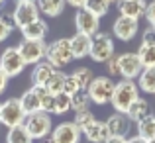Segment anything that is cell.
Instances as JSON below:
<instances>
[{"mask_svg": "<svg viewBox=\"0 0 155 143\" xmlns=\"http://www.w3.org/2000/svg\"><path fill=\"white\" fill-rule=\"evenodd\" d=\"M140 98V88L134 80H126L122 79L120 83H116L114 86V94H112V108L120 114H128V110L132 108V104Z\"/></svg>", "mask_w": 155, "mask_h": 143, "instance_id": "obj_1", "label": "cell"}, {"mask_svg": "<svg viewBox=\"0 0 155 143\" xmlns=\"http://www.w3.org/2000/svg\"><path fill=\"white\" fill-rule=\"evenodd\" d=\"M24 125H26L28 133L31 135V139H43V137L51 135V132H53L51 114L43 112V110L28 114L26 120H24Z\"/></svg>", "mask_w": 155, "mask_h": 143, "instance_id": "obj_2", "label": "cell"}, {"mask_svg": "<svg viewBox=\"0 0 155 143\" xmlns=\"http://www.w3.org/2000/svg\"><path fill=\"white\" fill-rule=\"evenodd\" d=\"M73 59H75V57H73V49H71V39L61 37V39H55L53 43L47 45L45 61L49 65H53L57 71H59V67H63V65H69Z\"/></svg>", "mask_w": 155, "mask_h": 143, "instance_id": "obj_3", "label": "cell"}, {"mask_svg": "<svg viewBox=\"0 0 155 143\" xmlns=\"http://www.w3.org/2000/svg\"><path fill=\"white\" fill-rule=\"evenodd\" d=\"M114 86H116V83H114L110 76H94L92 83L88 84V88H87V94L91 98V102H94V104H98V106H104L112 100Z\"/></svg>", "mask_w": 155, "mask_h": 143, "instance_id": "obj_4", "label": "cell"}, {"mask_svg": "<svg viewBox=\"0 0 155 143\" xmlns=\"http://www.w3.org/2000/svg\"><path fill=\"white\" fill-rule=\"evenodd\" d=\"M18 51L22 55L26 65H38L45 59L47 43L45 41H31V39H22L18 43Z\"/></svg>", "mask_w": 155, "mask_h": 143, "instance_id": "obj_5", "label": "cell"}, {"mask_svg": "<svg viewBox=\"0 0 155 143\" xmlns=\"http://www.w3.org/2000/svg\"><path fill=\"white\" fill-rule=\"evenodd\" d=\"M114 57V41L108 34H96L92 35V45H91V59L96 63H106Z\"/></svg>", "mask_w": 155, "mask_h": 143, "instance_id": "obj_6", "label": "cell"}, {"mask_svg": "<svg viewBox=\"0 0 155 143\" xmlns=\"http://www.w3.org/2000/svg\"><path fill=\"white\" fill-rule=\"evenodd\" d=\"M24 67H26V63H24L18 47H8V49L2 51V55H0V69L4 71V75H6L8 79L18 76L20 73L24 71Z\"/></svg>", "mask_w": 155, "mask_h": 143, "instance_id": "obj_7", "label": "cell"}, {"mask_svg": "<svg viewBox=\"0 0 155 143\" xmlns=\"http://www.w3.org/2000/svg\"><path fill=\"white\" fill-rule=\"evenodd\" d=\"M24 120H26V112L18 98H8L6 102H2V122H0L2 125L14 128V125L24 124Z\"/></svg>", "mask_w": 155, "mask_h": 143, "instance_id": "obj_8", "label": "cell"}, {"mask_svg": "<svg viewBox=\"0 0 155 143\" xmlns=\"http://www.w3.org/2000/svg\"><path fill=\"white\" fill-rule=\"evenodd\" d=\"M35 20H39V10L35 2H24V4H16V10L12 14V24L18 30H24L26 26L34 24Z\"/></svg>", "mask_w": 155, "mask_h": 143, "instance_id": "obj_9", "label": "cell"}, {"mask_svg": "<svg viewBox=\"0 0 155 143\" xmlns=\"http://www.w3.org/2000/svg\"><path fill=\"white\" fill-rule=\"evenodd\" d=\"M75 28L77 34H84V35H96L100 28V18H96L94 14L87 10V8H79L75 14Z\"/></svg>", "mask_w": 155, "mask_h": 143, "instance_id": "obj_10", "label": "cell"}, {"mask_svg": "<svg viewBox=\"0 0 155 143\" xmlns=\"http://www.w3.org/2000/svg\"><path fill=\"white\" fill-rule=\"evenodd\" d=\"M118 63H120V76H124L126 80H134L140 76V73L143 71L137 53H122L118 55Z\"/></svg>", "mask_w": 155, "mask_h": 143, "instance_id": "obj_11", "label": "cell"}, {"mask_svg": "<svg viewBox=\"0 0 155 143\" xmlns=\"http://www.w3.org/2000/svg\"><path fill=\"white\" fill-rule=\"evenodd\" d=\"M81 129L75 125V122H63L57 128H53L51 139L55 143H79L81 141Z\"/></svg>", "mask_w": 155, "mask_h": 143, "instance_id": "obj_12", "label": "cell"}, {"mask_svg": "<svg viewBox=\"0 0 155 143\" xmlns=\"http://www.w3.org/2000/svg\"><path fill=\"white\" fill-rule=\"evenodd\" d=\"M137 30H140L137 20L126 18V16H118L116 22H114V26H112L114 35H116L120 41H130V39H134L136 34H137Z\"/></svg>", "mask_w": 155, "mask_h": 143, "instance_id": "obj_13", "label": "cell"}, {"mask_svg": "<svg viewBox=\"0 0 155 143\" xmlns=\"http://www.w3.org/2000/svg\"><path fill=\"white\" fill-rule=\"evenodd\" d=\"M106 125H108L110 135H114V137H126L130 133V129H132V120H130L126 114L114 112L112 116L106 120Z\"/></svg>", "mask_w": 155, "mask_h": 143, "instance_id": "obj_14", "label": "cell"}, {"mask_svg": "<svg viewBox=\"0 0 155 143\" xmlns=\"http://www.w3.org/2000/svg\"><path fill=\"white\" fill-rule=\"evenodd\" d=\"M145 8H147L145 0H120L118 2L120 16H126V18H132V20H140L145 14Z\"/></svg>", "mask_w": 155, "mask_h": 143, "instance_id": "obj_15", "label": "cell"}, {"mask_svg": "<svg viewBox=\"0 0 155 143\" xmlns=\"http://www.w3.org/2000/svg\"><path fill=\"white\" fill-rule=\"evenodd\" d=\"M83 135L87 137L91 143H106V139L110 137V132H108L106 122L94 120L91 125H87V128L83 129Z\"/></svg>", "mask_w": 155, "mask_h": 143, "instance_id": "obj_16", "label": "cell"}, {"mask_svg": "<svg viewBox=\"0 0 155 143\" xmlns=\"http://www.w3.org/2000/svg\"><path fill=\"white\" fill-rule=\"evenodd\" d=\"M71 39V49H73V57L75 59H83V57L91 55V45H92V37L84 34H75Z\"/></svg>", "mask_w": 155, "mask_h": 143, "instance_id": "obj_17", "label": "cell"}, {"mask_svg": "<svg viewBox=\"0 0 155 143\" xmlns=\"http://www.w3.org/2000/svg\"><path fill=\"white\" fill-rule=\"evenodd\" d=\"M18 100H20V104H22L26 116H28V114H34V112H39V110H41V98H39V88L38 86H34V88H30L28 92H24Z\"/></svg>", "mask_w": 155, "mask_h": 143, "instance_id": "obj_18", "label": "cell"}, {"mask_svg": "<svg viewBox=\"0 0 155 143\" xmlns=\"http://www.w3.org/2000/svg\"><path fill=\"white\" fill-rule=\"evenodd\" d=\"M126 116L132 120V124H140V122H143L145 118L153 116V114H151V108H149V102L145 100V98H137L132 104V108L128 110Z\"/></svg>", "mask_w": 155, "mask_h": 143, "instance_id": "obj_19", "label": "cell"}, {"mask_svg": "<svg viewBox=\"0 0 155 143\" xmlns=\"http://www.w3.org/2000/svg\"><path fill=\"white\" fill-rule=\"evenodd\" d=\"M55 71H57V69L53 67V65H49L47 61H41V63L34 65V71H31V83H34V86L41 88L43 84L49 80V76Z\"/></svg>", "mask_w": 155, "mask_h": 143, "instance_id": "obj_20", "label": "cell"}, {"mask_svg": "<svg viewBox=\"0 0 155 143\" xmlns=\"http://www.w3.org/2000/svg\"><path fill=\"white\" fill-rule=\"evenodd\" d=\"M45 34H47V24L43 22L41 18L35 20L34 24H30V26H26L22 30L24 39H31V41H43V39H45Z\"/></svg>", "mask_w": 155, "mask_h": 143, "instance_id": "obj_21", "label": "cell"}, {"mask_svg": "<svg viewBox=\"0 0 155 143\" xmlns=\"http://www.w3.org/2000/svg\"><path fill=\"white\" fill-rule=\"evenodd\" d=\"M35 4H38L39 14H45L49 18L59 16L65 8V0H35Z\"/></svg>", "mask_w": 155, "mask_h": 143, "instance_id": "obj_22", "label": "cell"}, {"mask_svg": "<svg viewBox=\"0 0 155 143\" xmlns=\"http://www.w3.org/2000/svg\"><path fill=\"white\" fill-rule=\"evenodd\" d=\"M137 88L147 94H155V67L143 69L137 76Z\"/></svg>", "mask_w": 155, "mask_h": 143, "instance_id": "obj_23", "label": "cell"}, {"mask_svg": "<svg viewBox=\"0 0 155 143\" xmlns=\"http://www.w3.org/2000/svg\"><path fill=\"white\" fill-rule=\"evenodd\" d=\"M31 135L28 133L26 125L20 124V125H14V128H8V133H6V143H31Z\"/></svg>", "mask_w": 155, "mask_h": 143, "instance_id": "obj_24", "label": "cell"}, {"mask_svg": "<svg viewBox=\"0 0 155 143\" xmlns=\"http://www.w3.org/2000/svg\"><path fill=\"white\" fill-rule=\"evenodd\" d=\"M65 73H61V71H55L53 75L49 76V80H47L45 84H43V90L45 92H49V94H59V92H63V84H65Z\"/></svg>", "mask_w": 155, "mask_h": 143, "instance_id": "obj_25", "label": "cell"}, {"mask_svg": "<svg viewBox=\"0 0 155 143\" xmlns=\"http://www.w3.org/2000/svg\"><path fill=\"white\" fill-rule=\"evenodd\" d=\"M137 59H140L143 69L155 67V45H140V49H137Z\"/></svg>", "mask_w": 155, "mask_h": 143, "instance_id": "obj_26", "label": "cell"}, {"mask_svg": "<svg viewBox=\"0 0 155 143\" xmlns=\"http://www.w3.org/2000/svg\"><path fill=\"white\" fill-rule=\"evenodd\" d=\"M137 135L145 141L155 139V116H149V118H145L143 122L137 124Z\"/></svg>", "mask_w": 155, "mask_h": 143, "instance_id": "obj_27", "label": "cell"}, {"mask_svg": "<svg viewBox=\"0 0 155 143\" xmlns=\"http://www.w3.org/2000/svg\"><path fill=\"white\" fill-rule=\"evenodd\" d=\"M73 76H75V80L79 83V88L81 90H87L88 84L92 83V79H94V75H92V71L88 67H79L73 71Z\"/></svg>", "mask_w": 155, "mask_h": 143, "instance_id": "obj_28", "label": "cell"}, {"mask_svg": "<svg viewBox=\"0 0 155 143\" xmlns=\"http://www.w3.org/2000/svg\"><path fill=\"white\" fill-rule=\"evenodd\" d=\"M84 8H87L91 14H94L96 18H102V16L108 14V0H87V4H84Z\"/></svg>", "mask_w": 155, "mask_h": 143, "instance_id": "obj_29", "label": "cell"}, {"mask_svg": "<svg viewBox=\"0 0 155 143\" xmlns=\"http://www.w3.org/2000/svg\"><path fill=\"white\" fill-rule=\"evenodd\" d=\"M88 104H91V98H88L87 90H79L71 96V110H75V112L88 110Z\"/></svg>", "mask_w": 155, "mask_h": 143, "instance_id": "obj_30", "label": "cell"}, {"mask_svg": "<svg viewBox=\"0 0 155 143\" xmlns=\"http://www.w3.org/2000/svg\"><path fill=\"white\" fill-rule=\"evenodd\" d=\"M94 114L91 112V110H81V112H75V125L83 132L87 125H91L92 122H94Z\"/></svg>", "mask_w": 155, "mask_h": 143, "instance_id": "obj_31", "label": "cell"}, {"mask_svg": "<svg viewBox=\"0 0 155 143\" xmlns=\"http://www.w3.org/2000/svg\"><path fill=\"white\" fill-rule=\"evenodd\" d=\"M71 110V96L65 94V92H59V94H55V110H53V114H65Z\"/></svg>", "mask_w": 155, "mask_h": 143, "instance_id": "obj_32", "label": "cell"}, {"mask_svg": "<svg viewBox=\"0 0 155 143\" xmlns=\"http://www.w3.org/2000/svg\"><path fill=\"white\" fill-rule=\"evenodd\" d=\"M39 98H41V110L47 114H53L55 110V94H49L43 88H39Z\"/></svg>", "mask_w": 155, "mask_h": 143, "instance_id": "obj_33", "label": "cell"}, {"mask_svg": "<svg viewBox=\"0 0 155 143\" xmlns=\"http://www.w3.org/2000/svg\"><path fill=\"white\" fill-rule=\"evenodd\" d=\"M79 90H81V88H79V83L75 80V76H73V75L65 76V84H63V92H65V94L73 96L75 92H79Z\"/></svg>", "mask_w": 155, "mask_h": 143, "instance_id": "obj_34", "label": "cell"}, {"mask_svg": "<svg viewBox=\"0 0 155 143\" xmlns=\"http://www.w3.org/2000/svg\"><path fill=\"white\" fill-rule=\"evenodd\" d=\"M12 30H14V24H12L10 20H6V18L0 16V41L8 39V35L12 34Z\"/></svg>", "mask_w": 155, "mask_h": 143, "instance_id": "obj_35", "label": "cell"}, {"mask_svg": "<svg viewBox=\"0 0 155 143\" xmlns=\"http://www.w3.org/2000/svg\"><path fill=\"white\" fill-rule=\"evenodd\" d=\"M106 69H108V75L110 76H120V63H118V55L110 57L106 61Z\"/></svg>", "mask_w": 155, "mask_h": 143, "instance_id": "obj_36", "label": "cell"}, {"mask_svg": "<svg viewBox=\"0 0 155 143\" xmlns=\"http://www.w3.org/2000/svg\"><path fill=\"white\" fill-rule=\"evenodd\" d=\"M141 45H155V28L149 26L143 31V37H141Z\"/></svg>", "mask_w": 155, "mask_h": 143, "instance_id": "obj_37", "label": "cell"}, {"mask_svg": "<svg viewBox=\"0 0 155 143\" xmlns=\"http://www.w3.org/2000/svg\"><path fill=\"white\" fill-rule=\"evenodd\" d=\"M145 20H147V24L149 26H153L155 28V0L151 4H147V8H145Z\"/></svg>", "mask_w": 155, "mask_h": 143, "instance_id": "obj_38", "label": "cell"}, {"mask_svg": "<svg viewBox=\"0 0 155 143\" xmlns=\"http://www.w3.org/2000/svg\"><path fill=\"white\" fill-rule=\"evenodd\" d=\"M6 84H8V76L4 75V71L0 69V94H2V92L6 90Z\"/></svg>", "mask_w": 155, "mask_h": 143, "instance_id": "obj_39", "label": "cell"}, {"mask_svg": "<svg viewBox=\"0 0 155 143\" xmlns=\"http://www.w3.org/2000/svg\"><path fill=\"white\" fill-rule=\"evenodd\" d=\"M67 4H71V6H75L77 10L79 8H84V4H87V0H65Z\"/></svg>", "mask_w": 155, "mask_h": 143, "instance_id": "obj_40", "label": "cell"}, {"mask_svg": "<svg viewBox=\"0 0 155 143\" xmlns=\"http://www.w3.org/2000/svg\"><path fill=\"white\" fill-rule=\"evenodd\" d=\"M106 143H126V137H114V135H110L108 139H106Z\"/></svg>", "mask_w": 155, "mask_h": 143, "instance_id": "obj_41", "label": "cell"}, {"mask_svg": "<svg viewBox=\"0 0 155 143\" xmlns=\"http://www.w3.org/2000/svg\"><path fill=\"white\" fill-rule=\"evenodd\" d=\"M126 143H147V141L141 139L140 135H136V137H130V139H126Z\"/></svg>", "mask_w": 155, "mask_h": 143, "instance_id": "obj_42", "label": "cell"}, {"mask_svg": "<svg viewBox=\"0 0 155 143\" xmlns=\"http://www.w3.org/2000/svg\"><path fill=\"white\" fill-rule=\"evenodd\" d=\"M41 143H55V141L51 139V135H47V137H43V139H41Z\"/></svg>", "mask_w": 155, "mask_h": 143, "instance_id": "obj_43", "label": "cell"}, {"mask_svg": "<svg viewBox=\"0 0 155 143\" xmlns=\"http://www.w3.org/2000/svg\"><path fill=\"white\" fill-rule=\"evenodd\" d=\"M16 4H24V2H35V0H14Z\"/></svg>", "mask_w": 155, "mask_h": 143, "instance_id": "obj_44", "label": "cell"}, {"mask_svg": "<svg viewBox=\"0 0 155 143\" xmlns=\"http://www.w3.org/2000/svg\"><path fill=\"white\" fill-rule=\"evenodd\" d=\"M120 0H108V4H118Z\"/></svg>", "mask_w": 155, "mask_h": 143, "instance_id": "obj_45", "label": "cell"}, {"mask_svg": "<svg viewBox=\"0 0 155 143\" xmlns=\"http://www.w3.org/2000/svg\"><path fill=\"white\" fill-rule=\"evenodd\" d=\"M0 122H2V104H0Z\"/></svg>", "mask_w": 155, "mask_h": 143, "instance_id": "obj_46", "label": "cell"}, {"mask_svg": "<svg viewBox=\"0 0 155 143\" xmlns=\"http://www.w3.org/2000/svg\"><path fill=\"white\" fill-rule=\"evenodd\" d=\"M4 2H6V0H0V8H2V6H4Z\"/></svg>", "mask_w": 155, "mask_h": 143, "instance_id": "obj_47", "label": "cell"}, {"mask_svg": "<svg viewBox=\"0 0 155 143\" xmlns=\"http://www.w3.org/2000/svg\"><path fill=\"white\" fill-rule=\"evenodd\" d=\"M147 143H155V139H149V141H147Z\"/></svg>", "mask_w": 155, "mask_h": 143, "instance_id": "obj_48", "label": "cell"}]
</instances>
